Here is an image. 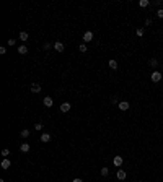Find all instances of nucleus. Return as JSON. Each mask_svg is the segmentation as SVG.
I'll return each mask as SVG.
<instances>
[{
    "label": "nucleus",
    "mask_w": 163,
    "mask_h": 182,
    "mask_svg": "<svg viewBox=\"0 0 163 182\" xmlns=\"http://www.w3.org/2000/svg\"><path fill=\"white\" fill-rule=\"evenodd\" d=\"M150 80L153 81V83H158V81L161 80V73H160V72H157V70H153V73L150 75Z\"/></svg>",
    "instance_id": "nucleus-1"
},
{
    "label": "nucleus",
    "mask_w": 163,
    "mask_h": 182,
    "mask_svg": "<svg viewBox=\"0 0 163 182\" xmlns=\"http://www.w3.org/2000/svg\"><path fill=\"white\" fill-rule=\"evenodd\" d=\"M90 41H93V33L91 31H85V34H83V42H90Z\"/></svg>",
    "instance_id": "nucleus-2"
},
{
    "label": "nucleus",
    "mask_w": 163,
    "mask_h": 182,
    "mask_svg": "<svg viewBox=\"0 0 163 182\" xmlns=\"http://www.w3.org/2000/svg\"><path fill=\"white\" fill-rule=\"evenodd\" d=\"M43 104L46 106V107H52V104H54V101H52V98L51 96H46V98L43 99Z\"/></svg>",
    "instance_id": "nucleus-3"
},
{
    "label": "nucleus",
    "mask_w": 163,
    "mask_h": 182,
    "mask_svg": "<svg viewBox=\"0 0 163 182\" xmlns=\"http://www.w3.org/2000/svg\"><path fill=\"white\" fill-rule=\"evenodd\" d=\"M122 163H124V159H122V156H114V159H113V164L114 166H122Z\"/></svg>",
    "instance_id": "nucleus-4"
},
{
    "label": "nucleus",
    "mask_w": 163,
    "mask_h": 182,
    "mask_svg": "<svg viewBox=\"0 0 163 182\" xmlns=\"http://www.w3.org/2000/svg\"><path fill=\"white\" fill-rule=\"evenodd\" d=\"M54 49H55V50H57V52H64V49H65V46H64V44H62V42H60V41H57V42H55V44H54Z\"/></svg>",
    "instance_id": "nucleus-5"
},
{
    "label": "nucleus",
    "mask_w": 163,
    "mask_h": 182,
    "mask_svg": "<svg viewBox=\"0 0 163 182\" xmlns=\"http://www.w3.org/2000/svg\"><path fill=\"white\" fill-rule=\"evenodd\" d=\"M70 107H72L70 102H62V104H60V112H69V111H70Z\"/></svg>",
    "instance_id": "nucleus-6"
},
{
    "label": "nucleus",
    "mask_w": 163,
    "mask_h": 182,
    "mask_svg": "<svg viewBox=\"0 0 163 182\" xmlns=\"http://www.w3.org/2000/svg\"><path fill=\"white\" fill-rule=\"evenodd\" d=\"M10 164H12V163H10V159H8V158H3V159H2V163H0V166H2V169H8V167H10Z\"/></svg>",
    "instance_id": "nucleus-7"
},
{
    "label": "nucleus",
    "mask_w": 163,
    "mask_h": 182,
    "mask_svg": "<svg viewBox=\"0 0 163 182\" xmlns=\"http://www.w3.org/2000/svg\"><path fill=\"white\" fill-rule=\"evenodd\" d=\"M39 91H41V85H39V83H33V85H31V93L38 94Z\"/></svg>",
    "instance_id": "nucleus-8"
},
{
    "label": "nucleus",
    "mask_w": 163,
    "mask_h": 182,
    "mask_svg": "<svg viewBox=\"0 0 163 182\" xmlns=\"http://www.w3.org/2000/svg\"><path fill=\"white\" fill-rule=\"evenodd\" d=\"M126 177H127V174H126V171H124V169L117 171V179H119V180H124Z\"/></svg>",
    "instance_id": "nucleus-9"
},
{
    "label": "nucleus",
    "mask_w": 163,
    "mask_h": 182,
    "mask_svg": "<svg viewBox=\"0 0 163 182\" xmlns=\"http://www.w3.org/2000/svg\"><path fill=\"white\" fill-rule=\"evenodd\" d=\"M18 54H21V55H25V54H28V47L25 46V44H21V46H18Z\"/></svg>",
    "instance_id": "nucleus-10"
},
{
    "label": "nucleus",
    "mask_w": 163,
    "mask_h": 182,
    "mask_svg": "<svg viewBox=\"0 0 163 182\" xmlns=\"http://www.w3.org/2000/svg\"><path fill=\"white\" fill-rule=\"evenodd\" d=\"M119 109L121 111H127V109H129V102L127 101H121L119 102Z\"/></svg>",
    "instance_id": "nucleus-11"
},
{
    "label": "nucleus",
    "mask_w": 163,
    "mask_h": 182,
    "mask_svg": "<svg viewBox=\"0 0 163 182\" xmlns=\"http://www.w3.org/2000/svg\"><path fill=\"white\" fill-rule=\"evenodd\" d=\"M41 142L43 143L51 142V133H43V135H41Z\"/></svg>",
    "instance_id": "nucleus-12"
},
{
    "label": "nucleus",
    "mask_w": 163,
    "mask_h": 182,
    "mask_svg": "<svg viewBox=\"0 0 163 182\" xmlns=\"http://www.w3.org/2000/svg\"><path fill=\"white\" fill-rule=\"evenodd\" d=\"M20 151L28 153V151H29V145H28V143H21V145H20Z\"/></svg>",
    "instance_id": "nucleus-13"
},
{
    "label": "nucleus",
    "mask_w": 163,
    "mask_h": 182,
    "mask_svg": "<svg viewBox=\"0 0 163 182\" xmlns=\"http://www.w3.org/2000/svg\"><path fill=\"white\" fill-rule=\"evenodd\" d=\"M18 37H20V41H21V42H25V41H28V33H26V31H21Z\"/></svg>",
    "instance_id": "nucleus-14"
},
{
    "label": "nucleus",
    "mask_w": 163,
    "mask_h": 182,
    "mask_svg": "<svg viewBox=\"0 0 163 182\" xmlns=\"http://www.w3.org/2000/svg\"><path fill=\"white\" fill-rule=\"evenodd\" d=\"M108 65H109V68H113V70H116V68H117V62L114 60V59H111L108 62Z\"/></svg>",
    "instance_id": "nucleus-15"
},
{
    "label": "nucleus",
    "mask_w": 163,
    "mask_h": 182,
    "mask_svg": "<svg viewBox=\"0 0 163 182\" xmlns=\"http://www.w3.org/2000/svg\"><path fill=\"white\" fill-rule=\"evenodd\" d=\"M139 5H140V8H147V7L150 5V2H148V0H140Z\"/></svg>",
    "instance_id": "nucleus-16"
},
{
    "label": "nucleus",
    "mask_w": 163,
    "mask_h": 182,
    "mask_svg": "<svg viewBox=\"0 0 163 182\" xmlns=\"http://www.w3.org/2000/svg\"><path fill=\"white\" fill-rule=\"evenodd\" d=\"M29 133H31V132H29V130H26V129H23V130H21V132H20V135H21V137H23V138H28V137H29Z\"/></svg>",
    "instance_id": "nucleus-17"
},
{
    "label": "nucleus",
    "mask_w": 163,
    "mask_h": 182,
    "mask_svg": "<svg viewBox=\"0 0 163 182\" xmlns=\"http://www.w3.org/2000/svg\"><path fill=\"white\" fill-rule=\"evenodd\" d=\"M136 34H137L139 37H142V36H144V34H145V29H144V28H139V29L136 31Z\"/></svg>",
    "instance_id": "nucleus-18"
},
{
    "label": "nucleus",
    "mask_w": 163,
    "mask_h": 182,
    "mask_svg": "<svg viewBox=\"0 0 163 182\" xmlns=\"http://www.w3.org/2000/svg\"><path fill=\"white\" fill-rule=\"evenodd\" d=\"M108 174H109V169H108V167H101V176L106 177Z\"/></svg>",
    "instance_id": "nucleus-19"
},
{
    "label": "nucleus",
    "mask_w": 163,
    "mask_h": 182,
    "mask_svg": "<svg viewBox=\"0 0 163 182\" xmlns=\"http://www.w3.org/2000/svg\"><path fill=\"white\" fill-rule=\"evenodd\" d=\"M150 65H152L153 68H155V67H158V60H157V59H150Z\"/></svg>",
    "instance_id": "nucleus-20"
},
{
    "label": "nucleus",
    "mask_w": 163,
    "mask_h": 182,
    "mask_svg": "<svg viewBox=\"0 0 163 182\" xmlns=\"http://www.w3.org/2000/svg\"><path fill=\"white\" fill-rule=\"evenodd\" d=\"M78 50H80V52H86V46L85 44H80V46H78Z\"/></svg>",
    "instance_id": "nucleus-21"
},
{
    "label": "nucleus",
    "mask_w": 163,
    "mask_h": 182,
    "mask_svg": "<svg viewBox=\"0 0 163 182\" xmlns=\"http://www.w3.org/2000/svg\"><path fill=\"white\" fill-rule=\"evenodd\" d=\"M34 130H43V124H41V122H38L36 125H34Z\"/></svg>",
    "instance_id": "nucleus-22"
},
{
    "label": "nucleus",
    "mask_w": 163,
    "mask_h": 182,
    "mask_svg": "<svg viewBox=\"0 0 163 182\" xmlns=\"http://www.w3.org/2000/svg\"><path fill=\"white\" fill-rule=\"evenodd\" d=\"M8 154H10V150H7V148H5V150H2V156H5V158H7Z\"/></svg>",
    "instance_id": "nucleus-23"
},
{
    "label": "nucleus",
    "mask_w": 163,
    "mask_h": 182,
    "mask_svg": "<svg viewBox=\"0 0 163 182\" xmlns=\"http://www.w3.org/2000/svg\"><path fill=\"white\" fill-rule=\"evenodd\" d=\"M157 16H158V18H163V8H160L157 12Z\"/></svg>",
    "instance_id": "nucleus-24"
},
{
    "label": "nucleus",
    "mask_w": 163,
    "mask_h": 182,
    "mask_svg": "<svg viewBox=\"0 0 163 182\" xmlns=\"http://www.w3.org/2000/svg\"><path fill=\"white\" fill-rule=\"evenodd\" d=\"M0 54H2V55H5V54H7V49H5V47H0Z\"/></svg>",
    "instance_id": "nucleus-25"
},
{
    "label": "nucleus",
    "mask_w": 163,
    "mask_h": 182,
    "mask_svg": "<svg viewBox=\"0 0 163 182\" xmlns=\"http://www.w3.org/2000/svg\"><path fill=\"white\" fill-rule=\"evenodd\" d=\"M111 101H113V104H116V102H117V98H116V96H113V98H111ZM117 104H119V102H117Z\"/></svg>",
    "instance_id": "nucleus-26"
},
{
    "label": "nucleus",
    "mask_w": 163,
    "mask_h": 182,
    "mask_svg": "<svg viewBox=\"0 0 163 182\" xmlns=\"http://www.w3.org/2000/svg\"><path fill=\"white\" fill-rule=\"evenodd\" d=\"M8 46H15V39H8Z\"/></svg>",
    "instance_id": "nucleus-27"
},
{
    "label": "nucleus",
    "mask_w": 163,
    "mask_h": 182,
    "mask_svg": "<svg viewBox=\"0 0 163 182\" xmlns=\"http://www.w3.org/2000/svg\"><path fill=\"white\" fill-rule=\"evenodd\" d=\"M155 5H157V7H161L163 2H161V0H157V2H155Z\"/></svg>",
    "instance_id": "nucleus-28"
},
{
    "label": "nucleus",
    "mask_w": 163,
    "mask_h": 182,
    "mask_svg": "<svg viewBox=\"0 0 163 182\" xmlns=\"http://www.w3.org/2000/svg\"><path fill=\"white\" fill-rule=\"evenodd\" d=\"M72 182H83V180H82V179H78V177H75V179L72 180Z\"/></svg>",
    "instance_id": "nucleus-29"
},
{
    "label": "nucleus",
    "mask_w": 163,
    "mask_h": 182,
    "mask_svg": "<svg viewBox=\"0 0 163 182\" xmlns=\"http://www.w3.org/2000/svg\"><path fill=\"white\" fill-rule=\"evenodd\" d=\"M140 182H142V180H140Z\"/></svg>",
    "instance_id": "nucleus-30"
}]
</instances>
